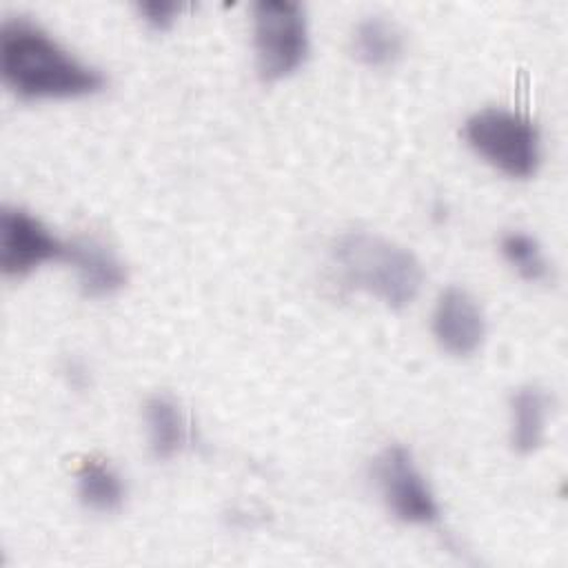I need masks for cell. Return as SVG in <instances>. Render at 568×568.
I'll list each match as a JSON object with an SVG mask.
<instances>
[{"label": "cell", "instance_id": "cell-9", "mask_svg": "<svg viewBox=\"0 0 568 568\" xmlns=\"http://www.w3.org/2000/svg\"><path fill=\"white\" fill-rule=\"evenodd\" d=\"M510 444L517 453L526 455L541 446L546 433V415H548V397L537 386H521L510 397Z\"/></svg>", "mask_w": 568, "mask_h": 568}, {"label": "cell", "instance_id": "cell-12", "mask_svg": "<svg viewBox=\"0 0 568 568\" xmlns=\"http://www.w3.org/2000/svg\"><path fill=\"white\" fill-rule=\"evenodd\" d=\"M78 495L87 508L111 513L124 501V484L109 464L87 462L78 473Z\"/></svg>", "mask_w": 568, "mask_h": 568}, {"label": "cell", "instance_id": "cell-2", "mask_svg": "<svg viewBox=\"0 0 568 568\" xmlns=\"http://www.w3.org/2000/svg\"><path fill=\"white\" fill-rule=\"evenodd\" d=\"M333 257L351 286L393 308L410 304L424 282V268L408 248L368 231L339 235L333 244Z\"/></svg>", "mask_w": 568, "mask_h": 568}, {"label": "cell", "instance_id": "cell-1", "mask_svg": "<svg viewBox=\"0 0 568 568\" xmlns=\"http://www.w3.org/2000/svg\"><path fill=\"white\" fill-rule=\"evenodd\" d=\"M2 80L22 98H78L104 87V75L78 60L42 27L11 18L0 29Z\"/></svg>", "mask_w": 568, "mask_h": 568}, {"label": "cell", "instance_id": "cell-5", "mask_svg": "<svg viewBox=\"0 0 568 568\" xmlns=\"http://www.w3.org/2000/svg\"><path fill=\"white\" fill-rule=\"evenodd\" d=\"M375 481L386 506L408 524H433L439 517L437 501L404 446L384 448L373 466Z\"/></svg>", "mask_w": 568, "mask_h": 568}, {"label": "cell", "instance_id": "cell-3", "mask_svg": "<svg viewBox=\"0 0 568 568\" xmlns=\"http://www.w3.org/2000/svg\"><path fill=\"white\" fill-rule=\"evenodd\" d=\"M464 138L488 164L510 178H528L539 166L537 126L508 109L488 106L464 122Z\"/></svg>", "mask_w": 568, "mask_h": 568}, {"label": "cell", "instance_id": "cell-8", "mask_svg": "<svg viewBox=\"0 0 568 568\" xmlns=\"http://www.w3.org/2000/svg\"><path fill=\"white\" fill-rule=\"evenodd\" d=\"M67 262L75 266L80 286L91 297L111 295L126 282L124 264L115 257L111 248L93 237H80L69 242Z\"/></svg>", "mask_w": 568, "mask_h": 568}, {"label": "cell", "instance_id": "cell-4", "mask_svg": "<svg viewBox=\"0 0 568 568\" xmlns=\"http://www.w3.org/2000/svg\"><path fill=\"white\" fill-rule=\"evenodd\" d=\"M253 42L257 71L273 82L293 73L308 53L304 9L288 0H260L253 4Z\"/></svg>", "mask_w": 568, "mask_h": 568}, {"label": "cell", "instance_id": "cell-10", "mask_svg": "<svg viewBox=\"0 0 568 568\" xmlns=\"http://www.w3.org/2000/svg\"><path fill=\"white\" fill-rule=\"evenodd\" d=\"M144 422L149 433V448L153 457L169 459L173 457L189 437L186 419L182 408L164 395H155L144 406Z\"/></svg>", "mask_w": 568, "mask_h": 568}, {"label": "cell", "instance_id": "cell-13", "mask_svg": "<svg viewBox=\"0 0 568 568\" xmlns=\"http://www.w3.org/2000/svg\"><path fill=\"white\" fill-rule=\"evenodd\" d=\"M501 253L524 280L539 282L548 277V260L544 257V251L532 235L521 231L506 233L501 237Z\"/></svg>", "mask_w": 568, "mask_h": 568}, {"label": "cell", "instance_id": "cell-11", "mask_svg": "<svg viewBox=\"0 0 568 568\" xmlns=\"http://www.w3.org/2000/svg\"><path fill=\"white\" fill-rule=\"evenodd\" d=\"M404 49L402 31L382 16H368L353 31V51L368 67L393 64Z\"/></svg>", "mask_w": 568, "mask_h": 568}, {"label": "cell", "instance_id": "cell-7", "mask_svg": "<svg viewBox=\"0 0 568 568\" xmlns=\"http://www.w3.org/2000/svg\"><path fill=\"white\" fill-rule=\"evenodd\" d=\"M433 333L442 348L453 355L475 353L486 333L484 313L475 297L459 286L444 288L435 302Z\"/></svg>", "mask_w": 568, "mask_h": 568}, {"label": "cell", "instance_id": "cell-14", "mask_svg": "<svg viewBox=\"0 0 568 568\" xmlns=\"http://www.w3.org/2000/svg\"><path fill=\"white\" fill-rule=\"evenodd\" d=\"M180 11H182V4H175V2L153 0V2H142L140 4V13L155 29H166L178 18Z\"/></svg>", "mask_w": 568, "mask_h": 568}, {"label": "cell", "instance_id": "cell-6", "mask_svg": "<svg viewBox=\"0 0 568 568\" xmlns=\"http://www.w3.org/2000/svg\"><path fill=\"white\" fill-rule=\"evenodd\" d=\"M69 242L55 237L38 217L18 206L0 213V268L4 275H27L44 262L67 260Z\"/></svg>", "mask_w": 568, "mask_h": 568}]
</instances>
